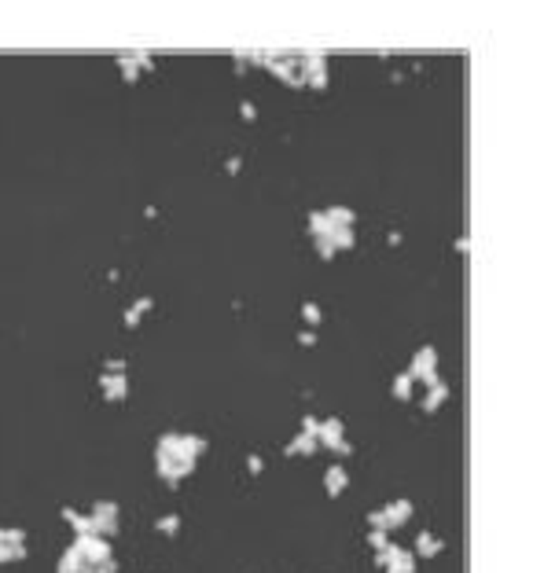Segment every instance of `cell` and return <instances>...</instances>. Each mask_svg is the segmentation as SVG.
<instances>
[{
    "instance_id": "cell-5",
    "label": "cell",
    "mask_w": 533,
    "mask_h": 573,
    "mask_svg": "<svg viewBox=\"0 0 533 573\" xmlns=\"http://www.w3.org/2000/svg\"><path fill=\"white\" fill-rule=\"evenodd\" d=\"M338 441H346V423L338 416H327L324 423H320V430H316V445L324 452H335Z\"/></svg>"
},
{
    "instance_id": "cell-39",
    "label": "cell",
    "mask_w": 533,
    "mask_h": 573,
    "mask_svg": "<svg viewBox=\"0 0 533 573\" xmlns=\"http://www.w3.org/2000/svg\"><path fill=\"white\" fill-rule=\"evenodd\" d=\"M335 456H353V445H349V441H338V449H335Z\"/></svg>"
},
{
    "instance_id": "cell-15",
    "label": "cell",
    "mask_w": 533,
    "mask_h": 573,
    "mask_svg": "<svg viewBox=\"0 0 533 573\" xmlns=\"http://www.w3.org/2000/svg\"><path fill=\"white\" fill-rule=\"evenodd\" d=\"M309 232H313V239H327V236H331V221H327L324 210H309Z\"/></svg>"
},
{
    "instance_id": "cell-7",
    "label": "cell",
    "mask_w": 533,
    "mask_h": 573,
    "mask_svg": "<svg viewBox=\"0 0 533 573\" xmlns=\"http://www.w3.org/2000/svg\"><path fill=\"white\" fill-rule=\"evenodd\" d=\"M346 485H349V471H346L342 463H331V467L324 471V493H327V496H342Z\"/></svg>"
},
{
    "instance_id": "cell-33",
    "label": "cell",
    "mask_w": 533,
    "mask_h": 573,
    "mask_svg": "<svg viewBox=\"0 0 533 573\" xmlns=\"http://www.w3.org/2000/svg\"><path fill=\"white\" fill-rule=\"evenodd\" d=\"M239 118H243V122H254V118H258V107L243 100V103H239Z\"/></svg>"
},
{
    "instance_id": "cell-34",
    "label": "cell",
    "mask_w": 533,
    "mask_h": 573,
    "mask_svg": "<svg viewBox=\"0 0 533 573\" xmlns=\"http://www.w3.org/2000/svg\"><path fill=\"white\" fill-rule=\"evenodd\" d=\"M92 573H118V562H114V559H107V562H96V566H92Z\"/></svg>"
},
{
    "instance_id": "cell-36",
    "label": "cell",
    "mask_w": 533,
    "mask_h": 573,
    "mask_svg": "<svg viewBox=\"0 0 533 573\" xmlns=\"http://www.w3.org/2000/svg\"><path fill=\"white\" fill-rule=\"evenodd\" d=\"M232 67H236V78L247 74V56H232Z\"/></svg>"
},
{
    "instance_id": "cell-25",
    "label": "cell",
    "mask_w": 533,
    "mask_h": 573,
    "mask_svg": "<svg viewBox=\"0 0 533 573\" xmlns=\"http://www.w3.org/2000/svg\"><path fill=\"white\" fill-rule=\"evenodd\" d=\"M387 544H390L387 529H368V548H371V551H382Z\"/></svg>"
},
{
    "instance_id": "cell-3",
    "label": "cell",
    "mask_w": 533,
    "mask_h": 573,
    "mask_svg": "<svg viewBox=\"0 0 533 573\" xmlns=\"http://www.w3.org/2000/svg\"><path fill=\"white\" fill-rule=\"evenodd\" d=\"M118 504L114 500H100V504H92V511H89V518H92V529H96V537H118Z\"/></svg>"
},
{
    "instance_id": "cell-21",
    "label": "cell",
    "mask_w": 533,
    "mask_h": 573,
    "mask_svg": "<svg viewBox=\"0 0 533 573\" xmlns=\"http://www.w3.org/2000/svg\"><path fill=\"white\" fill-rule=\"evenodd\" d=\"M412 386H415L412 375H409V371H401V375L393 379V397H398V401H412Z\"/></svg>"
},
{
    "instance_id": "cell-30",
    "label": "cell",
    "mask_w": 533,
    "mask_h": 573,
    "mask_svg": "<svg viewBox=\"0 0 533 573\" xmlns=\"http://www.w3.org/2000/svg\"><path fill=\"white\" fill-rule=\"evenodd\" d=\"M316 430H320V419H316V416H302V430H298V434H309V438H316Z\"/></svg>"
},
{
    "instance_id": "cell-24",
    "label": "cell",
    "mask_w": 533,
    "mask_h": 573,
    "mask_svg": "<svg viewBox=\"0 0 533 573\" xmlns=\"http://www.w3.org/2000/svg\"><path fill=\"white\" fill-rule=\"evenodd\" d=\"M155 529H158V533H166V537H177V533H180V518H177V515H162V518L155 522Z\"/></svg>"
},
{
    "instance_id": "cell-16",
    "label": "cell",
    "mask_w": 533,
    "mask_h": 573,
    "mask_svg": "<svg viewBox=\"0 0 533 573\" xmlns=\"http://www.w3.org/2000/svg\"><path fill=\"white\" fill-rule=\"evenodd\" d=\"M324 214L331 221V228H353V221H357V214L349 206H331V210H324Z\"/></svg>"
},
{
    "instance_id": "cell-22",
    "label": "cell",
    "mask_w": 533,
    "mask_h": 573,
    "mask_svg": "<svg viewBox=\"0 0 533 573\" xmlns=\"http://www.w3.org/2000/svg\"><path fill=\"white\" fill-rule=\"evenodd\" d=\"M26 544H0V566H4V562H23L26 559Z\"/></svg>"
},
{
    "instance_id": "cell-6",
    "label": "cell",
    "mask_w": 533,
    "mask_h": 573,
    "mask_svg": "<svg viewBox=\"0 0 533 573\" xmlns=\"http://www.w3.org/2000/svg\"><path fill=\"white\" fill-rule=\"evenodd\" d=\"M100 394H103L107 405H122V401L129 397V379H125V371H122V375L103 371V375H100Z\"/></svg>"
},
{
    "instance_id": "cell-17",
    "label": "cell",
    "mask_w": 533,
    "mask_h": 573,
    "mask_svg": "<svg viewBox=\"0 0 533 573\" xmlns=\"http://www.w3.org/2000/svg\"><path fill=\"white\" fill-rule=\"evenodd\" d=\"M81 570H85V562H81V555L74 548H67L59 555V562H56V573H81Z\"/></svg>"
},
{
    "instance_id": "cell-19",
    "label": "cell",
    "mask_w": 533,
    "mask_h": 573,
    "mask_svg": "<svg viewBox=\"0 0 533 573\" xmlns=\"http://www.w3.org/2000/svg\"><path fill=\"white\" fill-rule=\"evenodd\" d=\"M382 573H415V555H412V551H404V555H398L393 562H387Z\"/></svg>"
},
{
    "instance_id": "cell-32",
    "label": "cell",
    "mask_w": 533,
    "mask_h": 573,
    "mask_svg": "<svg viewBox=\"0 0 533 573\" xmlns=\"http://www.w3.org/2000/svg\"><path fill=\"white\" fill-rule=\"evenodd\" d=\"M305 85H309V89H327V81H331V78H327V74H309V78H302Z\"/></svg>"
},
{
    "instance_id": "cell-10",
    "label": "cell",
    "mask_w": 533,
    "mask_h": 573,
    "mask_svg": "<svg viewBox=\"0 0 533 573\" xmlns=\"http://www.w3.org/2000/svg\"><path fill=\"white\" fill-rule=\"evenodd\" d=\"M320 452V445H316V438H309V434H294L291 441H287V449H283V456H316Z\"/></svg>"
},
{
    "instance_id": "cell-29",
    "label": "cell",
    "mask_w": 533,
    "mask_h": 573,
    "mask_svg": "<svg viewBox=\"0 0 533 573\" xmlns=\"http://www.w3.org/2000/svg\"><path fill=\"white\" fill-rule=\"evenodd\" d=\"M368 526H371V529H387V511H382V507L368 511Z\"/></svg>"
},
{
    "instance_id": "cell-1",
    "label": "cell",
    "mask_w": 533,
    "mask_h": 573,
    "mask_svg": "<svg viewBox=\"0 0 533 573\" xmlns=\"http://www.w3.org/2000/svg\"><path fill=\"white\" fill-rule=\"evenodd\" d=\"M412 375V382H426V386H434V382H442L438 375V349L434 346H420L415 349V357H412V364L404 368Z\"/></svg>"
},
{
    "instance_id": "cell-12",
    "label": "cell",
    "mask_w": 533,
    "mask_h": 573,
    "mask_svg": "<svg viewBox=\"0 0 533 573\" xmlns=\"http://www.w3.org/2000/svg\"><path fill=\"white\" fill-rule=\"evenodd\" d=\"M151 309H155V298H136L129 309H125L122 324H125V327H140V320H144V316L151 313Z\"/></svg>"
},
{
    "instance_id": "cell-4",
    "label": "cell",
    "mask_w": 533,
    "mask_h": 573,
    "mask_svg": "<svg viewBox=\"0 0 533 573\" xmlns=\"http://www.w3.org/2000/svg\"><path fill=\"white\" fill-rule=\"evenodd\" d=\"M155 471L169 489H177V485L195 471V460H166V456H155Z\"/></svg>"
},
{
    "instance_id": "cell-2",
    "label": "cell",
    "mask_w": 533,
    "mask_h": 573,
    "mask_svg": "<svg viewBox=\"0 0 533 573\" xmlns=\"http://www.w3.org/2000/svg\"><path fill=\"white\" fill-rule=\"evenodd\" d=\"M70 548L81 555L85 566H96V562L114 559V551H111V544H107V537H96V533H89V537H74V544H70Z\"/></svg>"
},
{
    "instance_id": "cell-20",
    "label": "cell",
    "mask_w": 533,
    "mask_h": 573,
    "mask_svg": "<svg viewBox=\"0 0 533 573\" xmlns=\"http://www.w3.org/2000/svg\"><path fill=\"white\" fill-rule=\"evenodd\" d=\"M118 70H122V81H125V85H136V81H140V67L133 63L129 52H125V56H118Z\"/></svg>"
},
{
    "instance_id": "cell-13",
    "label": "cell",
    "mask_w": 533,
    "mask_h": 573,
    "mask_svg": "<svg viewBox=\"0 0 533 573\" xmlns=\"http://www.w3.org/2000/svg\"><path fill=\"white\" fill-rule=\"evenodd\" d=\"M445 401H449V386L445 382H434V386H426V397H423V412H438Z\"/></svg>"
},
{
    "instance_id": "cell-18",
    "label": "cell",
    "mask_w": 533,
    "mask_h": 573,
    "mask_svg": "<svg viewBox=\"0 0 533 573\" xmlns=\"http://www.w3.org/2000/svg\"><path fill=\"white\" fill-rule=\"evenodd\" d=\"M331 247L335 250H353L357 247V236H353V228H331Z\"/></svg>"
},
{
    "instance_id": "cell-31",
    "label": "cell",
    "mask_w": 533,
    "mask_h": 573,
    "mask_svg": "<svg viewBox=\"0 0 533 573\" xmlns=\"http://www.w3.org/2000/svg\"><path fill=\"white\" fill-rule=\"evenodd\" d=\"M103 371H111V375H122V371H125V360H122V357H107V360H103Z\"/></svg>"
},
{
    "instance_id": "cell-8",
    "label": "cell",
    "mask_w": 533,
    "mask_h": 573,
    "mask_svg": "<svg viewBox=\"0 0 533 573\" xmlns=\"http://www.w3.org/2000/svg\"><path fill=\"white\" fill-rule=\"evenodd\" d=\"M382 511H387V533H390V529H401L404 522H409L415 507H412V500H393V504L382 507Z\"/></svg>"
},
{
    "instance_id": "cell-35",
    "label": "cell",
    "mask_w": 533,
    "mask_h": 573,
    "mask_svg": "<svg viewBox=\"0 0 533 573\" xmlns=\"http://www.w3.org/2000/svg\"><path fill=\"white\" fill-rule=\"evenodd\" d=\"M247 471H250V474H261V471H265L261 456H247Z\"/></svg>"
},
{
    "instance_id": "cell-23",
    "label": "cell",
    "mask_w": 533,
    "mask_h": 573,
    "mask_svg": "<svg viewBox=\"0 0 533 573\" xmlns=\"http://www.w3.org/2000/svg\"><path fill=\"white\" fill-rule=\"evenodd\" d=\"M302 320H305L309 327H320V324H324V309H320L316 302H305V305H302Z\"/></svg>"
},
{
    "instance_id": "cell-14",
    "label": "cell",
    "mask_w": 533,
    "mask_h": 573,
    "mask_svg": "<svg viewBox=\"0 0 533 573\" xmlns=\"http://www.w3.org/2000/svg\"><path fill=\"white\" fill-rule=\"evenodd\" d=\"M294 67H298V74H302V78H309V74H327V59L316 56V52H305V56L294 63Z\"/></svg>"
},
{
    "instance_id": "cell-37",
    "label": "cell",
    "mask_w": 533,
    "mask_h": 573,
    "mask_svg": "<svg viewBox=\"0 0 533 573\" xmlns=\"http://www.w3.org/2000/svg\"><path fill=\"white\" fill-rule=\"evenodd\" d=\"M298 342H302V346H316V331H313V327H309V331H302V335H298Z\"/></svg>"
},
{
    "instance_id": "cell-40",
    "label": "cell",
    "mask_w": 533,
    "mask_h": 573,
    "mask_svg": "<svg viewBox=\"0 0 533 573\" xmlns=\"http://www.w3.org/2000/svg\"><path fill=\"white\" fill-rule=\"evenodd\" d=\"M0 533H4V529H0Z\"/></svg>"
},
{
    "instance_id": "cell-38",
    "label": "cell",
    "mask_w": 533,
    "mask_h": 573,
    "mask_svg": "<svg viewBox=\"0 0 533 573\" xmlns=\"http://www.w3.org/2000/svg\"><path fill=\"white\" fill-rule=\"evenodd\" d=\"M225 169H228V173H239V169H243V158H239V155H236V158H228Z\"/></svg>"
},
{
    "instance_id": "cell-26",
    "label": "cell",
    "mask_w": 533,
    "mask_h": 573,
    "mask_svg": "<svg viewBox=\"0 0 533 573\" xmlns=\"http://www.w3.org/2000/svg\"><path fill=\"white\" fill-rule=\"evenodd\" d=\"M26 529H4V533H0V544H26Z\"/></svg>"
},
{
    "instance_id": "cell-28",
    "label": "cell",
    "mask_w": 533,
    "mask_h": 573,
    "mask_svg": "<svg viewBox=\"0 0 533 573\" xmlns=\"http://www.w3.org/2000/svg\"><path fill=\"white\" fill-rule=\"evenodd\" d=\"M129 56H133V63H136V67H140V74H147V70H155V59H151V56H147V52H129Z\"/></svg>"
},
{
    "instance_id": "cell-27",
    "label": "cell",
    "mask_w": 533,
    "mask_h": 573,
    "mask_svg": "<svg viewBox=\"0 0 533 573\" xmlns=\"http://www.w3.org/2000/svg\"><path fill=\"white\" fill-rule=\"evenodd\" d=\"M313 243H316V258H320V261H331L335 254H338V250L331 247V239H313Z\"/></svg>"
},
{
    "instance_id": "cell-11",
    "label": "cell",
    "mask_w": 533,
    "mask_h": 573,
    "mask_svg": "<svg viewBox=\"0 0 533 573\" xmlns=\"http://www.w3.org/2000/svg\"><path fill=\"white\" fill-rule=\"evenodd\" d=\"M59 515H63V522H67V526H70L78 537H89V533H96V529H92V518H89V515L74 511V507H63Z\"/></svg>"
},
{
    "instance_id": "cell-9",
    "label": "cell",
    "mask_w": 533,
    "mask_h": 573,
    "mask_svg": "<svg viewBox=\"0 0 533 573\" xmlns=\"http://www.w3.org/2000/svg\"><path fill=\"white\" fill-rule=\"evenodd\" d=\"M442 540L438 537H434V533H426V529H423V533H415V544H412V555L415 559H434V555H442Z\"/></svg>"
}]
</instances>
